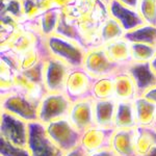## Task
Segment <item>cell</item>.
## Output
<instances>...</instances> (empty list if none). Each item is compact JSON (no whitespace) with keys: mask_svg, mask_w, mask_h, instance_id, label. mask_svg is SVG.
<instances>
[{"mask_svg":"<svg viewBox=\"0 0 156 156\" xmlns=\"http://www.w3.org/2000/svg\"><path fill=\"white\" fill-rule=\"evenodd\" d=\"M39 103L40 100L14 90L1 96L0 110L20 118L27 123L37 122Z\"/></svg>","mask_w":156,"mask_h":156,"instance_id":"cell-1","label":"cell"},{"mask_svg":"<svg viewBox=\"0 0 156 156\" xmlns=\"http://www.w3.org/2000/svg\"><path fill=\"white\" fill-rule=\"evenodd\" d=\"M72 101L62 93H46L40 100L37 109V122L46 125L53 121L68 118Z\"/></svg>","mask_w":156,"mask_h":156,"instance_id":"cell-2","label":"cell"},{"mask_svg":"<svg viewBox=\"0 0 156 156\" xmlns=\"http://www.w3.org/2000/svg\"><path fill=\"white\" fill-rule=\"evenodd\" d=\"M47 134L64 152L80 146L82 133L72 125L68 118L53 121L45 125Z\"/></svg>","mask_w":156,"mask_h":156,"instance_id":"cell-3","label":"cell"},{"mask_svg":"<svg viewBox=\"0 0 156 156\" xmlns=\"http://www.w3.org/2000/svg\"><path fill=\"white\" fill-rule=\"evenodd\" d=\"M29 123L0 110V138L16 147L26 148L28 144Z\"/></svg>","mask_w":156,"mask_h":156,"instance_id":"cell-4","label":"cell"},{"mask_svg":"<svg viewBox=\"0 0 156 156\" xmlns=\"http://www.w3.org/2000/svg\"><path fill=\"white\" fill-rule=\"evenodd\" d=\"M27 148L31 156H64L65 154L47 134L45 125L40 122L29 123Z\"/></svg>","mask_w":156,"mask_h":156,"instance_id":"cell-5","label":"cell"},{"mask_svg":"<svg viewBox=\"0 0 156 156\" xmlns=\"http://www.w3.org/2000/svg\"><path fill=\"white\" fill-rule=\"evenodd\" d=\"M95 79L84 68L70 70L65 83L64 93L72 102L93 98L92 90Z\"/></svg>","mask_w":156,"mask_h":156,"instance_id":"cell-6","label":"cell"},{"mask_svg":"<svg viewBox=\"0 0 156 156\" xmlns=\"http://www.w3.org/2000/svg\"><path fill=\"white\" fill-rule=\"evenodd\" d=\"M70 70L67 64L59 59L50 60L42 70V79L47 93L64 92Z\"/></svg>","mask_w":156,"mask_h":156,"instance_id":"cell-7","label":"cell"},{"mask_svg":"<svg viewBox=\"0 0 156 156\" xmlns=\"http://www.w3.org/2000/svg\"><path fill=\"white\" fill-rule=\"evenodd\" d=\"M83 68L94 78L105 76H115V74L127 69H122L120 65H117L108 57L105 52H93L83 60Z\"/></svg>","mask_w":156,"mask_h":156,"instance_id":"cell-8","label":"cell"},{"mask_svg":"<svg viewBox=\"0 0 156 156\" xmlns=\"http://www.w3.org/2000/svg\"><path fill=\"white\" fill-rule=\"evenodd\" d=\"M93 105H94V98H87L72 102L68 119L72 123L73 126L81 133L89 128L95 126Z\"/></svg>","mask_w":156,"mask_h":156,"instance_id":"cell-9","label":"cell"},{"mask_svg":"<svg viewBox=\"0 0 156 156\" xmlns=\"http://www.w3.org/2000/svg\"><path fill=\"white\" fill-rule=\"evenodd\" d=\"M114 131L115 128L93 126L82 132L80 146L87 153H93L98 150L110 148V140Z\"/></svg>","mask_w":156,"mask_h":156,"instance_id":"cell-10","label":"cell"},{"mask_svg":"<svg viewBox=\"0 0 156 156\" xmlns=\"http://www.w3.org/2000/svg\"><path fill=\"white\" fill-rule=\"evenodd\" d=\"M110 149L117 156H136L135 128L115 129L110 140Z\"/></svg>","mask_w":156,"mask_h":156,"instance_id":"cell-11","label":"cell"},{"mask_svg":"<svg viewBox=\"0 0 156 156\" xmlns=\"http://www.w3.org/2000/svg\"><path fill=\"white\" fill-rule=\"evenodd\" d=\"M132 66L127 67L126 71L131 75L135 84L137 87L138 96L143 94L150 87L156 85V74L152 71L150 64L147 62H135Z\"/></svg>","mask_w":156,"mask_h":156,"instance_id":"cell-12","label":"cell"},{"mask_svg":"<svg viewBox=\"0 0 156 156\" xmlns=\"http://www.w3.org/2000/svg\"><path fill=\"white\" fill-rule=\"evenodd\" d=\"M117 100L94 99V121L95 126L103 128H114V120Z\"/></svg>","mask_w":156,"mask_h":156,"instance_id":"cell-13","label":"cell"},{"mask_svg":"<svg viewBox=\"0 0 156 156\" xmlns=\"http://www.w3.org/2000/svg\"><path fill=\"white\" fill-rule=\"evenodd\" d=\"M115 99L117 101H134L138 97L137 87L127 71L115 75Z\"/></svg>","mask_w":156,"mask_h":156,"instance_id":"cell-14","label":"cell"},{"mask_svg":"<svg viewBox=\"0 0 156 156\" xmlns=\"http://www.w3.org/2000/svg\"><path fill=\"white\" fill-rule=\"evenodd\" d=\"M137 127L133 101H117L114 120L115 129H133Z\"/></svg>","mask_w":156,"mask_h":156,"instance_id":"cell-15","label":"cell"},{"mask_svg":"<svg viewBox=\"0 0 156 156\" xmlns=\"http://www.w3.org/2000/svg\"><path fill=\"white\" fill-rule=\"evenodd\" d=\"M156 147V129L153 127L137 126L135 128L136 156H145Z\"/></svg>","mask_w":156,"mask_h":156,"instance_id":"cell-16","label":"cell"},{"mask_svg":"<svg viewBox=\"0 0 156 156\" xmlns=\"http://www.w3.org/2000/svg\"><path fill=\"white\" fill-rule=\"evenodd\" d=\"M133 102L136 114L137 126H152L156 118L155 103L151 102L143 96H138Z\"/></svg>","mask_w":156,"mask_h":156,"instance_id":"cell-17","label":"cell"},{"mask_svg":"<svg viewBox=\"0 0 156 156\" xmlns=\"http://www.w3.org/2000/svg\"><path fill=\"white\" fill-rule=\"evenodd\" d=\"M92 96L94 99L115 98V77L105 76L96 78L93 85Z\"/></svg>","mask_w":156,"mask_h":156,"instance_id":"cell-18","label":"cell"},{"mask_svg":"<svg viewBox=\"0 0 156 156\" xmlns=\"http://www.w3.org/2000/svg\"><path fill=\"white\" fill-rule=\"evenodd\" d=\"M0 156H31L28 148L12 146L0 138Z\"/></svg>","mask_w":156,"mask_h":156,"instance_id":"cell-19","label":"cell"},{"mask_svg":"<svg viewBox=\"0 0 156 156\" xmlns=\"http://www.w3.org/2000/svg\"><path fill=\"white\" fill-rule=\"evenodd\" d=\"M87 155H89V153L81 146H78V147L74 148V149L67 151L64 154V156H87Z\"/></svg>","mask_w":156,"mask_h":156,"instance_id":"cell-20","label":"cell"},{"mask_svg":"<svg viewBox=\"0 0 156 156\" xmlns=\"http://www.w3.org/2000/svg\"><path fill=\"white\" fill-rule=\"evenodd\" d=\"M142 96L145 97L146 99L150 100L151 102H153V103H155V104H156V85L150 87L149 90H147L144 94L142 95Z\"/></svg>","mask_w":156,"mask_h":156,"instance_id":"cell-21","label":"cell"},{"mask_svg":"<svg viewBox=\"0 0 156 156\" xmlns=\"http://www.w3.org/2000/svg\"><path fill=\"white\" fill-rule=\"evenodd\" d=\"M87 156H117L115 154V152L110 148H105V149L98 150L96 152L89 153Z\"/></svg>","mask_w":156,"mask_h":156,"instance_id":"cell-22","label":"cell"},{"mask_svg":"<svg viewBox=\"0 0 156 156\" xmlns=\"http://www.w3.org/2000/svg\"><path fill=\"white\" fill-rule=\"evenodd\" d=\"M150 67L152 69V71L156 74V55L153 56V58L150 60Z\"/></svg>","mask_w":156,"mask_h":156,"instance_id":"cell-23","label":"cell"},{"mask_svg":"<svg viewBox=\"0 0 156 156\" xmlns=\"http://www.w3.org/2000/svg\"><path fill=\"white\" fill-rule=\"evenodd\" d=\"M145 156H156V147L153 150H151L148 154H146Z\"/></svg>","mask_w":156,"mask_h":156,"instance_id":"cell-24","label":"cell"},{"mask_svg":"<svg viewBox=\"0 0 156 156\" xmlns=\"http://www.w3.org/2000/svg\"><path fill=\"white\" fill-rule=\"evenodd\" d=\"M151 127H153L154 129H156V118H155V121H154V123H153V125Z\"/></svg>","mask_w":156,"mask_h":156,"instance_id":"cell-25","label":"cell"}]
</instances>
